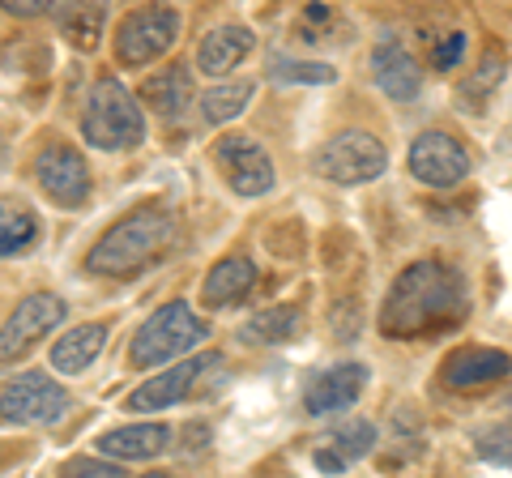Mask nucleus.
Returning <instances> with one entry per match:
<instances>
[{
	"label": "nucleus",
	"mask_w": 512,
	"mask_h": 478,
	"mask_svg": "<svg viewBox=\"0 0 512 478\" xmlns=\"http://www.w3.org/2000/svg\"><path fill=\"white\" fill-rule=\"evenodd\" d=\"M60 478H124V470L111 466V461H99V457H73L69 466L60 470Z\"/></svg>",
	"instance_id": "28"
},
{
	"label": "nucleus",
	"mask_w": 512,
	"mask_h": 478,
	"mask_svg": "<svg viewBox=\"0 0 512 478\" xmlns=\"http://www.w3.org/2000/svg\"><path fill=\"white\" fill-rule=\"evenodd\" d=\"M410 175L427 188H453L470 175V154L453 133L427 129L410 141Z\"/></svg>",
	"instance_id": "11"
},
{
	"label": "nucleus",
	"mask_w": 512,
	"mask_h": 478,
	"mask_svg": "<svg viewBox=\"0 0 512 478\" xmlns=\"http://www.w3.org/2000/svg\"><path fill=\"white\" fill-rule=\"evenodd\" d=\"M461 56H466V35H461V30H453V35H444V43L436 47V69L440 73H448V69H457L461 65Z\"/></svg>",
	"instance_id": "29"
},
{
	"label": "nucleus",
	"mask_w": 512,
	"mask_h": 478,
	"mask_svg": "<svg viewBox=\"0 0 512 478\" xmlns=\"http://www.w3.org/2000/svg\"><path fill=\"white\" fill-rule=\"evenodd\" d=\"M82 137L94 150H133L146 141V116L120 77H99L82 111Z\"/></svg>",
	"instance_id": "3"
},
{
	"label": "nucleus",
	"mask_w": 512,
	"mask_h": 478,
	"mask_svg": "<svg viewBox=\"0 0 512 478\" xmlns=\"http://www.w3.org/2000/svg\"><path fill=\"white\" fill-rule=\"evenodd\" d=\"M146 478H171V474H146Z\"/></svg>",
	"instance_id": "31"
},
{
	"label": "nucleus",
	"mask_w": 512,
	"mask_h": 478,
	"mask_svg": "<svg viewBox=\"0 0 512 478\" xmlns=\"http://www.w3.org/2000/svg\"><path fill=\"white\" fill-rule=\"evenodd\" d=\"M252 30L248 26H214L197 47V69L210 77H227L239 60L252 52Z\"/></svg>",
	"instance_id": "18"
},
{
	"label": "nucleus",
	"mask_w": 512,
	"mask_h": 478,
	"mask_svg": "<svg viewBox=\"0 0 512 478\" xmlns=\"http://www.w3.org/2000/svg\"><path fill=\"white\" fill-rule=\"evenodd\" d=\"M214 158H218L222 175H227L231 193H239V197H265V193H274V184H278L274 158L265 154V146L256 137L227 133V137L218 141Z\"/></svg>",
	"instance_id": "9"
},
{
	"label": "nucleus",
	"mask_w": 512,
	"mask_h": 478,
	"mask_svg": "<svg viewBox=\"0 0 512 478\" xmlns=\"http://www.w3.org/2000/svg\"><path fill=\"white\" fill-rule=\"evenodd\" d=\"M39 239V218L30 205L0 201V257H18Z\"/></svg>",
	"instance_id": "22"
},
{
	"label": "nucleus",
	"mask_w": 512,
	"mask_h": 478,
	"mask_svg": "<svg viewBox=\"0 0 512 478\" xmlns=\"http://www.w3.org/2000/svg\"><path fill=\"white\" fill-rule=\"evenodd\" d=\"M73 410V397L60 380L43 372H22L18 380H9L0 389V423H18V427H52Z\"/></svg>",
	"instance_id": "5"
},
{
	"label": "nucleus",
	"mask_w": 512,
	"mask_h": 478,
	"mask_svg": "<svg viewBox=\"0 0 512 478\" xmlns=\"http://www.w3.org/2000/svg\"><path fill=\"white\" fill-rule=\"evenodd\" d=\"M180 35V13L167 5H150V9H133L116 30V60L124 69H141L158 60Z\"/></svg>",
	"instance_id": "7"
},
{
	"label": "nucleus",
	"mask_w": 512,
	"mask_h": 478,
	"mask_svg": "<svg viewBox=\"0 0 512 478\" xmlns=\"http://www.w3.org/2000/svg\"><path fill=\"white\" fill-rule=\"evenodd\" d=\"M175 239V214L167 205H137L128 218H120L99 244L90 248L86 269L94 278H128L137 269H146L171 248Z\"/></svg>",
	"instance_id": "2"
},
{
	"label": "nucleus",
	"mask_w": 512,
	"mask_h": 478,
	"mask_svg": "<svg viewBox=\"0 0 512 478\" xmlns=\"http://www.w3.org/2000/svg\"><path fill=\"white\" fill-rule=\"evenodd\" d=\"M5 154H9V150H5V141H0V167H5Z\"/></svg>",
	"instance_id": "30"
},
{
	"label": "nucleus",
	"mask_w": 512,
	"mask_h": 478,
	"mask_svg": "<svg viewBox=\"0 0 512 478\" xmlns=\"http://www.w3.org/2000/svg\"><path fill=\"white\" fill-rule=\"evenodd\" d=\"M103 18H107V13L99 5H90V9H60V30H64V39H69L73 47H94Z\"/></svg>",
	"instance_id": "26"
},
{
	"label": "nucleus",
	"mask_w": 512,
	"mask_h": 478,
	"mask_svg": "<svg viewBox=\"0 0 512 478\" xmlns=\"http://www.w3.org/2000/svg\"><path fill=\"white\" fill-rule=\"evenodd\" d=\"M252 90H256V82H222V86H214V90H205L201 116L210 120V124H227V120H235L239 111L248 107Z\"/></svg>",
	"instance_id": "24"
},
{
	"label": "nucleus",
	"mask_w": 512,
	"mask_h": 478,
	"mask_svg": "<svg viewBox=\"0 0 512 478\" xmlns=\"http://www.w3.org/2000/svg\"><path fill=\"white\" fill-rule=\"evenodd\" d=\"M167 444H171L167 423H128V427L99 436V449L116 461H146V457L167 453Z\"/></svg>",
	"instance_id": "17"
},
{
	"label": "nucleus",
	"mask_w": 512,
	"mask_h": 478,
	"mask_svg": "<svg viewBox=\"0 0 512 478\" xmlns=\"http://www.w3.org/2000/svg\"><path fill=\"white\" fill-rule=\"evenodd\" d=\"M269 77H274V82H295V86H329L338 73H333L329 65H316V60L274 56V60H269Z\"/></svg>",
	"instance_id": "25"
},
{
	"label": "nucleus",
	"mask_w": 512,
	"mask_h": 478,
	"mask_svg": "<svg viewBox=\"0 0 512 478\" xmlns=\"http://www.w3.org/2000/svg\"><path fill=\"white\" fill-rule=\"evenodd\" d=\"M252 286H256V265L248 257H222L210 269V278H205L201 299L210 308H227V304H239Z\"/></svg>",
	"instance_id": "20"
},
{
	"label": "nucleus",
	"mask_w": 512,
	"mask_h": 478,
	"mask_svg": "<svg viewBox=\"0 0 512 478\" xmlns=\"http://www.w3.org/2000/svg\"><path fill=\"white\" fill-rule=\"evenodd\" d=\"M35 180L60 210H77V205H86V197H90L86 158L73 146H60V141H52V146H43L35 154Z\"/></svg>",
	"instance_id": "12"
},
{
	"label": "nucleus",
	"mask_w": 512,
	"mask_h": 478,
	"mask_svg": "<svg viewBox=\"0 0 512 478\" xmlns=\"http://www.w3.org/2000/svg\"><path fill=\"white\" fill-rule=\"evenodd\" d=\"M474 444H478V457H483V461L512 470V419L487 427V432H478Z\"/></svg>",
	"instance_id": "27"
},
{
	"label": "nucleus",
	"mask_w": 512,
	"mask_h": 478,
	"mask_svg": "<svg viewBox=\"0 0 512 478\" xmlns=\"http://www.w3.org/2000/svg\"><path fill=\"white\" fill-rule=\"evenodd\" d=\"M214 372H222V355H214V350H205V355H188L184 363H175V368L158 372L154 380H146V385H137L133 393H128L124 406L133 414H158L167 406H180L184 397Z\"/></svg>",
	"instance_id": "8"
},
{
	"label": "nucleus",
	"mask_w": 512,
	"mask_h": 478,
	"mask_svg": "<svg viewBox=\"0 0 512 478\" xmlns=\"http://www.w3.org/2000/svg\"><path fill=\"white\" fill-rule=\"evenodd\" d=\"M299 329V312L295 308H269L256 312L252 321L239 329V342H256V346H278Z\"/></svg>",
	"instance_id": "23"
},
{
	"label": "nucleus",
	"mask_w": 512,
	"mask_h": 478,
	"mask_svg": "<svg viewBox=\"0 0 512 478\" xmlns=\"http://www.w3.org/2000/svg\"><path fill=\"white\" fill-rule=\"evenodd\" d=\"M141 99H146L154 107V116H163V120H180L188 103H192V77L184 65H175V69H163V73H154L146 86H141Z\"/></svg>",
	"instance_id": "21"
},
{
	"label": "nucleus",
	"mask_w": 512,
	"mask_h": 478,
	"mask_svg": "<svg viewBox=\"0 0 512 478\" xmlns=\"http://www.w3.org/2000/svg\"><path fill=\"white\" fill-rule=\"evenodd\" d=\"M316 167L333 184H372V180H380V175H384V167H389V154H384V146L372 133L342 129V133H333L325 141Z\"/></svg>",
	"instance_id": "6"
},
{
	"label": "nucleus",
	"mask_w": 512,
	"mask_h": 478,
	"mask_svg": "<svg viewBox=\"0 0 512 478\" xmlns=\"http://www.w3.org/2000/svg\"><path fill=\"white\" fill-rule=\"evenodd\" d=\"M372 449H376V427L367 419H346L342 427H333V432L320 440L316 470L320 474H342V470L355 466V461H363Z\"/></svg>",
	"instance_id": "16"
},
{
	"label": "nucleus",
	"mask_w": 512,
	"mask_h": 478,
	"mask_svg": "<svg viewBox=\"0 0 512 478\" xmlns=\"http://www.w3.org/2000/svg\"><path fill=\"white\" fill-rule=\"evenodd\" d=\"M205 338H210V325L184 299H175V304H163L154 316L141 321V329L133 333L128 359H133V368H163L171 359L192 355V346H201Z\"/></svg>",
	"instance_id": "4"
},
{
	"label": "nucleus",
	"mask_w": 512,
	"mask_h": 478,
	"mask_svg": "<svg viewBox=\"0 0 512 478\" xmlns=\"http://www.w3.org/2000/svg\"><path fill=\"white\" fill-rule=\"evenodd\" d=\"M363 385H367V368H363V363H333V368L316 372L308 380V389H303V410L316 414V419L338 414V410L359 402Z\"/></svg>",
	"instance_id": "14"
},
{
	"label": "nucleus",
	"mask_w": 512,
	"mask_h": 478,
	"mask_svg": "<svg viewBox=\"0 0 512 478\" xmlns=\"http://www.w3.org/2000/svg\"><path fill=\"white\" fill-rule=\"evenodd\" d=\"M372 77L393 103H414L423 90V69L402 43H380L372 52Z\"/></svg>",
	"instance_id": "15"
},
{
	"label": "nucleus",
	"mask_w": 512,
	"mask_h": 478,
	"mask_svg": "<svg viewBox=\"0 0 512 478\" xmlns=\"http://www.w3.org/2000/svg\"><path fill=\"white\" fill-rule=\"evenodd\" d=\"M103 346H107V325L103 321H86V325L69 329L52 346V368L64 372V376H77L103 355Z\"/></svg>",
	"instance_id": "19"
},
{
	"label": "nucleus",
	"mask_w": 512,
	"mask_h": 478,
	"mask_svg": "<svg viewBox=\"0 0 512 478\" xmlns=\"http://www.w3.org/2000/svg\"><path fill=\"white\" fill-rule=\"evenodd\" d=\"M64 299L52 295V291H35V295H26L18 308L9 312V321L0 325V363H13V359H22L30 346L43 342L47 333H52L60 321H64Z\"/></svg>",
	"instance_id": "10"
},
{
	"label": "nucleus",
	"mask_w": 512,
	"mask_h": 478,
	"mask_svg": "<svg viewBox=\"0 0 512 478\" xmlns=\"http://www.w3.org/2000/svg\"><path fill=\"white\" fill-rule=\"evenodd\" d=\"M470 316V291L466 278L444 261H414L406 265L397 282L384 295L380 308V333L384 338H431L461 325Z\"/></svg>",
	"instance_id": "1"
},
{
	"label": "nucleus",
	"mask_w": 512,
	"mask_h": 478,
	"mask_svg": "<svg viewBox=\"0 0 512 478\" xmlns=\"http://www.w3.org/2000/svg\"><path fill=\"white\" fill-rule=\"evenodd\" d=\"M512 376V355L500 346H461L440 363V385L453 393H478Z\"/></svg>",
	"instance_id": "13"
},
{
	"label": "nucleus",
	"mask_w": 512,
	"mask_h": 478,
	"mask_svg": "<svg viewBox=\"0 0 512 478\" xmlns=\"http://www.w3.org/2000/svg\"><path fill=\"white\" fill-rule=\"evenodd\" d=\"M0 461H5V457H0Z\"/></svg>",
	"instance_id": "32"
}]
</instances>
